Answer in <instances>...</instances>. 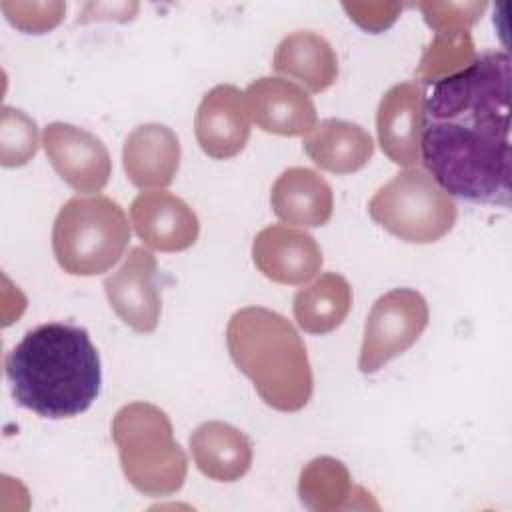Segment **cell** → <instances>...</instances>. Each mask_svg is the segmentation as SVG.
<instances>
[{
  "instance_id": "cell-25",
  "label": "cell",
  "mask_w": 512,
  "mask_h": 512,
  "mask_svg": "<svg viewBox=\"0 0 512 512\" xmlns=\"http://www.w3.org/2000/svg\"><path fill=\"white\" fill-rule=\"evenodd\" d=\"M8 22L28 34H44L60 24L66 6L62 2H2Z\"/></svg>"
},
{
  "instance_id": "cell-16",
  "label": "cell",
  "mask_w": 512,
  "mask_h": 512,
  "mask_svg": "<svg viewBox=\"0 0 512 512\" xmlns=\"http://www.w3.org/2000/svg\"><path fill=\"white\" fill-rule=\"evenodd\" d=\"M274 214L292 226H324L334 210L330 184L312 168L294 166L284 170L270 190Z\"/></svg>"
},
{
  "instance_id": "cell-13",
  "label": "cell",
  "mask_w": 512,
  "mask_h": 512,
  "mask_svg": "<svg viewBox=\"0 0 512 512\" xmlns=\"http://www.w3.org/2000/svg\"><path fill=\"white\" fill-rule=\"evenodd\" d=\"M196 140L204 154L214 160L238 156L250 138V114L244 92L232 84L208 90L194 120Z\"/></svg>"
},
{
  "instance_id": "cell-21",
  "label": "cell",
  "mask_w": 512,
  "mask_h": 512,
  "mask_svg": "<svg viewBox=\"0 0 512 512\" xmlns=\"http://www.w3.org/2000/svg\"><path fill=\"white\" fill-rule=\"evenodd\" d=\"M362 488L352 484L348 468L330 456L314 458L300 472L298 494L306 508L316 512H334L356 508L354 496Z\"/></svg>"
},
{
  "instance_id": "cell-15",
  "label": "cell",
  "mask_w": 512,
  "mask_h": 512,
  "mask_svg": "<svg viewBox=\"0 0 512 512\" xmlns=\"http://www.w3.org/2000/svg\"><path fill=\"white\" fill-rule=\"evenodd\" d=\"M122 164L128 180L142 190L168 186L180 166V142L164 124L134 128L122 148Z\"/></svg>"
},
{
  "instance_id": "cell-22",
  "label": "cell",
  "mask_w": 512,
  "mask_h": 512,
  "mask_svg": "<svg viewBox=\"0 0 512 512\" xmlns=\"http://www.w3.org/2000/svg\"><path fill=\"white\" fill-rule=\"evenodd\" d=\"M474 58L476 52L470 32L436 34L422 54L416 76L424 84H436L438 80L448 78L470 66Z\"/></svg>"
},
{
  "instance_id": "cell-7",
  "label": "cell",
  "mask_w": 512,
  "mask_h": 512,
  "mask_svg": "<svg viewBox=\"0 0 512 512\" xmlns=\"http://www.w3.org/2000/svg\"><path fill=\"white\" fill-rule=\"evenodd\" d=\"M428 302L412 288H394L380 296L366 318L358 368L378 372L386 362L418 342L428 326Z\"/></svg>"
},
{
  "instance_id": "cell-18",
  "label": "cell",
  "mask_w": 512,
  "mask_h": 512,
  "mask_svg": "<svg viewBox=\"0 0 512 512\" xmlns=\"http://www.w3.org/2000/svg\"><path fill=\"white\" fill-rule=\"evenodd\" d=\"M304 152L326 172L352 174L372 158L374 140L358 124L326 118L306 134Z\"/></svg>"
},
{
  "instance_id": "cell-17",
  "label": "cell",
  "mask_w": 512,
  "mask_h": 512,
  "mask_svg": "<svg viewBox=\"0 0 512 512\" xmlns=\"http://www.w3.org/2000/svg\"><path fill=\"white\" fill-rule=\"evenodd\" d=\"M190 452L196 468L218 482L240 480L252 466L248 436L226 422H204L190 436Z\"/></svg>"
},
{
  "instance_id": "cell-19",
  "label": "cell",
  "mask_w": 512,
  "mask_h": 512,
  "mask_svg": "<svg viewBox=\"0 0 512 512\" xmlns=\"http://www.w3.org/2000/svg\"><path fill=\"white\" fill-rule=\"evenodd\" d=\"M272 66L278 74L296 78L306 90L318 94L338 78V58L330 42L310 30H296L276 46Z\"/></svg>"
},
{
  "instance_id": "cell-10",
  "label": "cell",
  "mask_w": 512,
  "mask_h": 512,
  "mask_svg": "<svg viewBox=\"0 0 512 512\" xmlns=\"http://www.w3.org/2000/svg\"><path fill=\"white\" fill-rule=\"evenodd\" d=\"M252 260L268 280L298 286L320 272L322 250L306 230L272 224L256 234Z\"/></svg>"
},
{
  "instance_id": "cell-4",
  "label": "cell",
  "mask_w": 512,
  "mask_h": 512,
  "mask_svg": "<svg viewBox=\"0 0 512 512\" xmlns=\"http://www.w3.org/2000/svg\"><path fill=\"white\" fill-rule=\"evenodd\" d=\"M112 440L124 476L138 492L170 496L182 488L188 462L164 410L148 402L122 406L112 420Z\"/></svg>"
},
{
  "instance_id": "cell-3",
  "label": "cell",
  "mask_w": 512,
  "mask_h": 512,
  "mask_svg": "<svg viewBox=\"0 0 512 512\" xmlns=\"http://www.w3.org/2000/svg\"><path fill=\"white\" fill-rule=\"evenodd\" d=\"M230 358L248 376L258 396L274 410H302L314 388L306 346L288 318L246 306L232 314L226 328Z\"/></svg>"
},
{
  "instance_id": "cell-20",
  "label": "cell",
  "mask_w": 512,
  "mask_h": 512,
  "mask_svg": "<svg viewBox=\"0 0 512 512\" xmlns=\"http://www.w3.org/2000/svg\"><path fill=\"white\" fill-rule=\"evenodd\" d=\"M350 306L352 288L348 280L336 272H324L296 292L292 310L304 332L328 334L346 320Z\"/></svg>"
},
{
  "instance_id": "cell-2",
  "label": "cell",
  "mask_w": 512,
  "mask_h": 512,
  "mask_svg": "<svg viewBox=\"0 0 512 512\" xmlns=\"http://www.w3.org/2000/svg\"><path fill=\"white\" fill-rule=\"evenodd\" d=\"M6 378L14 400L42 418H72L100 394L102 368L86 328L48 322L32 328L6 354Z\"/></svg>"
},
{
  "instance_id": "cell-26",
  "label": "cell",
  "mask_w": 512,
  "mask_h": 512,
  "mask_svg": "<svg viewBox=\"0 0 512 512\" xmlns=\"http://www.w3.org/2000/svg\"><path fill=\"white\" fill-rule=\"evenodd\" d=\"M344 10L350 18L368 32H382L392 26L402 12V4L398 2H344Z\"/></svg>"
},
{
  "instance_id": "cell-24",
  "label": "cell",
  "mask_w": 512,
  "mask_h": 512,
  "mask_svg": "<svg viewBox=\"0 0 512 512\" xmlns=\"http://www.w3.org/2000/svg\"><path fill=\"white\" fill-rule=\"evenodd\" d=\"M418 8L424 20L436 30V34H460L480 18L486 2H420Z\"/></svg>"
},
{
  "instance_id": "cell-5",
  "label": "cell",
  "mask_w": 512,
  "mask_h": 512,
  "mask_svg": "<svg viewBox=\"0 0 512 512\" xmlns=\"http://www.w3.org/2000/svg\"><path fill=\"white\" fill-rule=\"evenodd\" d=\"M130 242V224L118 202L108 196H74L58 212L52 250L60 268L72 276L108 272Z\"/></svg>"
},
{
  "instance_id": "cell-11",
  "label": "cell",
  "mask_w": 512,
  "mask_h": 512,
  "mask_svg": "<svg viewBox=\"0 0 512 512\" xmlns=\"http://www.w3.org/2000/svg\"><path fill=\"white\" fill-rule=\"evenodd\" d=\"M130 220L140 240L160 252L190 248L200 232L196 212L166 190H144L130 204Z\"/></svg>"
},
{
  "instance_id": "cell-6",
  "label": "cell",
  "mask_w": 512,
  "mask_h": 512,
  "mask_svg": "<svg viewBox=\"0 0 512 512\" xmlns=\"http://www.w3.org/2000/svg\"><path fill=\"white\" fill-rule=\"evenodd\" d=\"M368 214L404 242L430 244L454 228L458 208L424 168H406L378 188Z\"/></svg>"
},
{
  "instance_id": "cell-1",
  "label": "cell",
  "mask_w": 512,
  "mask_h": 512,
  "mask_svg": "<svg viewBox=\"0 0 512 512\" xmlns=\"http://www.w3.org/2000/svg\"><path fill=\"white\" fill-rule=\"evenodd\" d=\"M420 158L450 196L510 204V56L484 52L424 102Z\"/></svg>"
},
{
  "instance_id": "cell-12",
  "label": "cell",
  "mask_w": 512,
  "mask_h": 512,
  "mask_svg": "<svg viewBox=\"0 0 512 512\" xmlns=\"http://www.w3.org/2000/svg\"><path fill=\"white\" fill-rule=\"evenodd\" d=\"M250 120L270 134L306 136L316 126V108L304 88L276 76H262L244 90Z\"/></svg>"
},
{
  "instance_id": "cell-8",
  "label": "cell",
  "mask_w": 512,
  "mask_h": 512,
  "mask_svg": "<svg viewBox=\"0 0 512 512\" xmlns=\"http://www.w3.org/2000/svg\"><path fill=\"white\" fill-rule=\"evenodd\" d=\"M106 298L116 316L138 334L156 330L162 300L158 286V264L150 250L134 246L118 270L104 278Z\"/></svg>"
},
{
  "instance_id": "cell-14",
  "label": "cell",
  "mask_w": 512,
  "mask_h": 512,
  "mask_svg": "<svg viewBox=\"0 0 512 512\" xmlns=\"http://www.w3.org/2000/svg\"><path fill=\"white\" fill-rule=\"evenodd\" d=\"M426 94L418 82L394 84L380 100L376 132L382 152L398 166L420 160Z\"/></svg>"
},
{
  "instance_id": "cell-9",
  "label": "cell",
  "mask_w": 512,
  "mask_h": 512,
  "mask_svg": "<svg viewBox=\"0 0 512 512\" xmlns=\"http://www.w3.org/2000/svg\"><path fill=\"white\" fill-rule=\"evenodd\" d=\"M44 152L58 176L76 192H100L112 172V162L100 138L68 122H52L42 134Z\"/></svg>"
},
{
  "instance_id": "cell-23",
  "label": "cell",
  "mask_w": 512,
  "mask_h": 512,
  "mask_svg": "<svg viewBox=\"0 0 512 512\" xmlns=\"http://www.w3.org/2000/svg\"><path fill=\"white\" fill-rule=\"evenodd\" d=\"M38 150V126L22 110L2 108L0 162L2 166H24Z\"/></svg>"
}]
</instances>
